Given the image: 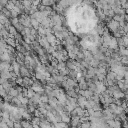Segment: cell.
Instances as JSON below:
<instances>
[{"instance_id":"6da1fadb","label":"cell","mask_w":128,"mask_h":128,"mask_svg":"<svg viewBox=\"0 0 128 128\" xmlns=\"http://www.w3.org/2000/svg\"><path fill=\"white\" fill-rule=\"evenodd\" d=\"M69 23L71 28L76 33H84L89 31L94 26L95 17L91 8L89 7H71V14L69 15Z\"/></svg>"},{"instance_id":"8992f818","label":"cell","mask_w":128,"mask_h":128,"mask_svg":"<svg viewBox=\"0 0 128 128\" xmlns=\"http://www.w3.org/2000/svg\"><path fill=\"white\" fill-rule=\"evenodd\" d=\"M120 62L122 63V65H126V64H128V57H127V56H125V57H121Z\"/></svg>"},{"instance_id":"3957f363","label":"cell","mask_w":128,"mask_h":128,"mask_svg":"<svg viewBox=\"0 0 128 128\" xmlns=\"http://www.w3.org/2000/svg\"><path fill=\"white\" fill-rule=\"evenodd\" d=\"M113 95H114V97L117 99V100H121V99H123L124 97H125V93H123L121 90H119V91H117V92H114L113 93Z\"/></svg>"},{"instance_id":"7a4b0ae2","label":"cell","mask_w":128,"mask_h":128,"mask_svg":"<svg viewBox=\"0 0 128 128\" xmlns=\"http://www.w3.org/2000/svg\"><path fill=\"white\" fill-rule=\"evenodd\" d=\"M108 27H109V29L112 31V32H117V29L120 27V25H119V23L118 22H116V21H114V20H112V21H110L109 23H108Z\"/></svg>"},{"instance_id":"5b68a950","label":"cell","mask_w":128,"mask_h":128,"mask_svg":"<svg viewBox=\"0 0 128 128\" xmlns=\"http://www.w3.org/2000/svg\"><path fill=\"white\" fill-rule=\"evenodd\" d=\"M123 38V43H124V46L127 48L128 47V34H126L125 36L122 37Z\"/></svg>"},{"instance_id":"277c9868","label":"cell","mask_w":128,"mask_h":128,"mask_svg":"<svg viewBox=\"0 0 128 128\" xmlns=\"http://www.w3.org/2000/svg\"><path fill=\"white\" fill-rule=\"evenodd\" d=\"M115 78H116V74H115L113 71L108 73V80H111V81H113Z\"/></svg>"}]
</instances>
